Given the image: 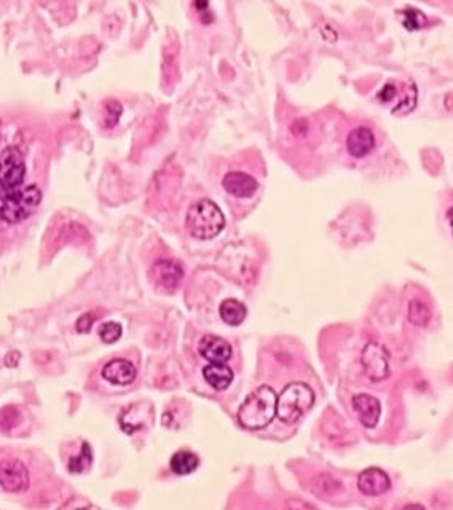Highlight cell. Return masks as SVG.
Segmentation results:
<instances>
[{
  "instance_id": "6da1fadb",
  "label": "cell",
  "mask_w": 453,
  "mask_h": 510,
  "mask_svg": "<svg viewBox=\"0 0 453 510\" xmlns=\"http://www.w3.org/2000/svg\"><path fill=\"white\" fill-rule=\"evenodd\" d=\"M276 392L267 384L259 386L246 397L238 410L240 424L249 431H259L276 417Z\"/></svg>"
},
{
  "instance_id": "7a4b0ae2",
  "label": "cell",
  "mask_w": 453,
  "mask_h": 510,
  "mask_svg": "<svg viewBox=\"0 0 453 510\" xmlns=\"http://www.w3.org/2000/svg\"><path fill=\"white\" fill-rule=\"evenodd\" d=\"M187 230L197 240H213L225 227V217L211 200H200L187 213Z\"/></svg>"
},
{
  "instance_id": "3957f363",
  "label": "cell",
  "mask_w": 453,
  "mask_h": 510,
  "mask_svg": "<svg viewBox=\"0 0 453 510\" xmlns=\"http://www.w3.org/2000/svg\"><path fill=\"white\" fill-rule=\"evenodd\" d=\"M315 404V392L307 383H289L276 397V417L284 424H294Z\"/></svg>"
},
{
  "instance_id": "277c9868",
  "label": "cell",
  "mask_w": 453,
  "mask_h": 510,
  "mask_svg": "<svg viewBox=\"0 0 453 510\" xmlns=\"http://www.w3.org/2000/svg\"><path fill=\"white\" fill-rule=\"evenodd\" d=\"M40 201H42L40 188L37 185H28L0 201V215L5 222L19 223L36 213Z\"/></svg>"
},
{
  "instance_id": "5b68a950",
  "label": "cell",
  "mask_w": 453,
  "mask_h": 510,
  "mask_svg": "<svg viewBox=\"0 0 453 510\" xmlns=\"http://www.w3.org/2000/svg\"><path fill=\"white\" fill-rule=\"evenodd\" d=\"M26 175L24 156L18 147H6L0 153V201L21 190Z\"/></svg>"
},
{
  "instance_id": "8992f818",
  "label": "cell",
  "mask_w": 453,
  "mask_h": 510,
  "mask_svg": "<svg viewBox=\"0 0 453 510\" xmlns=\"http://www.w3.org/2000/svg\"><path fill=\"white\" fill-rule=\"evenodd\" d=\"M361 364L372 382H383L385 378L390 377V355L380 343L369 342L364 346Z\"/></svg>"
},
{
  "instance_id": "52a82bcc",
  "label": "cell",
  "mask_w": 453,
  "mask_h": 510,
  "mask_svg": "<svg viewBox=\"0 0 453 510\" xmlns=\"http://www.w3.org/2000/svg\"><path fill=\"white\" fill-rule=\"evenodd\" d=\"M0 488L6 493H21L29 488V471L19 459L0 461Z\"/></svg>"
},
{
  "instance_id": "ba28073f",
  "label": "cell",
  "mask_w": 453,
  "mask_h": 510,
  "mask_svg": "<svg viewBox=\"0 0 453 510\" xmlns=\"http://www.w3.org/2000/svg\"><path fill=\"white\" fill-rule=\"evenodd\" d=\"M198 352L209 364H227L232 359L233 350L227 340L215 335H205L198 343Z\"/></svg>"
},
{
  "instance_id": "9c48e42d",
  "label": "cell",
  "mask_w": 453,
  "mask_h": 510,
  "mask_svg": "<svg viewBox=\"0 0 453 510\" xmlns=\"http://www.w3.org/2000/svg\"><path fill=\"white\" fill-rule=\"evenodd\" d=\"M357 488L366 496H380L391 488L388 474L378 467H369L362 471L357 477Z\"/></svg>"
},
{
  "instance_id": "30bf717a",
  "label": "cell",
  "mask_w": 453,
  "mask_h": 510,
  "mask_svg": "<svg viewBox=\"0 0 453 510\" xmlns=\"http://www.w3.org/2000/svg\"><path fill=\"white\" fill-rule=\"evenodd\" d=\"M353 408L364 427H375L380 421L382 405L380 400L369 394H357L353 397Z\"/></svg>"
},
{
  "instance_id": "8fae6325",
  "label": "cell",
  "mask_w": 453,
  "mask_h": 510,
  "mask_svg": "<svg viewBox=\"0 0 453 510\" xmlns=\"http://www.w3.org/2000/svg\"><path fill=\"white\" fill-rule=\"evenodd\" d=\"M103 378L111 384L128 386L136 379V367L126 359L109 360L103 367Z\"/></svg>"
},
{
  "instance_id": "7c38bea8",
  "label": "cell",
  "mask_w": 453,
  "mask_h": 510,
  "mask_svg": "<svg viewBox=\"0 0 453 510\" xmlns=\"http://www.w3.org/2000/svg\"><path fill=\"white\" fill-rule=\"evenodd\" d=\"M152 268L153 281L165 290H174L184 276V270L174 260H158Z\"/></svg>"
},
{
  "instance_id": "4fadbf2b",
  "label": "cell",
  "mask_w": 453,
  "mask_h": 510,
  "mask_svg": "<svg viewBox=\"0 0 453 510\" xmlns=\"http://www.w3.org/2000/svg\"><path fill=\"white\" fill-rule=\"evenodd\" d=\"M222 185L235 198H251V196L255 195L257 188H259L253 175L241 171L228 173L224 180H222Z\"/></svg>"
},
{
  "instance_id": "5bb4252c",
  "label": "cell",
  "mask_w": 453,
  "mask_h": 510,
  "mask_svg": "<svg viewBox=\"0 0 453 510\" xmlns=\"http://www.w3.org/2000/svg\"><path fill=\"white\" fill-rule=\"evenodd\" d=\"M375 147V136L369 128H356L348 134L347 148L348 153L355 158H364Z\"/></svg>"
},
{
  "instance_id": "9a60e30c",
  "label": "cell",
  "mask_w": 453,
  "mask_h": 510,
  "mask_svg": "<svg viewBox=\"0 0 453 510\" xmlns=\"http://www.w3.org/2000/svg\"><path fill=\"white\" fill-rule=\"evenodd\" d=\"M206 383L215 391H225L232 384L235 373L227 364H209L203 369Z\"/></svg>"
},
{
  "instance_id": "2e32d148",
  "label": "cell",
  "mask_w": 453,
  "mask_h": 510,
  "mask_svg": "<svg viewBox=\"0 0 453 510\" xmlns=\"http://www.w3.org/2000/svg\"><path fill=\"white\" fill-rule=\"evenodd\" d=\"M219 315L225 324L236 327V325H241L245 322L248 310L246 306L240 300H236V298H227V300L222 302L219 306Z\"/></svg>"
},
{
  "instance_id": "e0dca14e",
  "label": "cell",
  "mask_w": 453,
  "mask_h": 510,
  "mask_svg": "<svg viewBox=\"0 0 453 510\" xmlns=\"http://www.w3.org/2000/svg\"><path fill=\"white\" fill-rule=\"evenodd\" d=\"M198 466H200V458L193 452H188V450H180L178 453H174L170 461V467L175 475L192 474L197 471Z\"/></svg>"
},
{
  "instance_id": "ac0fdd59",
  "label": "cell",
  "mask_w": 453,
  "mask_h": 510,
  "mask_svg": "<svg viewBox=\"0 0 453 510\" xmlns=\"http://www.w3.org/2000/svg\"><path fill=\"white\" fill-rule=\"evenodd\" d=\"M399 18H401V23L409 31H418L426 24V16L423 15V11L414 6H407L399 11Z\"/></svg>"
},
{
  "instance_id": "d6986e66",
  "label": "cell",
  "mask_w": 453,
  "mask_h": 510,
  "mask_svg": "<svg viewBox=\"0 0 453 510\" xmlns=\"http://www.w3.org/2000/svg\"><path fill=\"white\" fill-rule=\"evenodd\" d=\"M409 321L418 327H424L431 321V310L420 300H414L409 305Z\"/></svg>"
},
{
  "instance_id": "ffe728a7",
  "label": "cell",
  "mask_w": 453,
  "mask_h": 510,
  "mask_svg": "<svg viewBox=\"0 0 453 510\" xmlns=\"http://www.w3.org/2000/svg\"><path fill=\"white\" fill-rule=\"evenodd\" d=\"M91 448L88 447V444H83L82 447V453L78 454V457H72L69 459V464H67V467H69V471L72 474H80V472H83L86 467H90L91 466Z\"/></svg>"
},
{
  "instance_id": "44dd1931",
  "label": "cell",
  "mask_w": 453,
  "mask_h": 510,
  "mask_svg": "<svg viewBox=\"0 0 453 510\" xmlns=\"http://www.w3.org/2000/svg\"><path fill=\"white\" fill-rule=\"evenodd\" d=\"M121 333H123V327H121V324L113 322V321L103 324V327L99 329V337L106 345H112L115 342H118Z\"/></svg>"
},
{
  "instance_id": "7402d4cb",
  "label": "cell",
  "mask_w": 453,
  "mask_h": 510,
  "mask_svg": "<svg viewBox=\"0 0 453 510\" xmlns=\"http://www.w3.org/2000/svg\"><path fill=\"white\" fill-rule=\"evenodd\" d=\"M106 111H107L106 125L107 126H113L115 123H117L118 118H120V115H121L120 102L118 101H107L106 102Z\"/></svg>"
},
{
  "instance_id": "603a6c76",
  "label": "cell",
  "mask_w": 453,
  "mask_h": 510,
  "mask_svg": "<svg viewBox=\"0 0 453 510\" xmlns=\"http://www.w3.org/2000/svg\"><path fill=\"white\" fill-rule=\"evenodd\" d=\"M396 93H397L396 85H393V83H391V81H390V83L385 85V86L382 88V90H380V93H378V99L383 101V102H390L391 99H395Z\"/></svg>"
},
{
  "instance_id": "cb8c5ba5",
  "label": "cell",
  "mask_w": 453,
  "mask_h": 510,
  "mask_svg": "<svg viewBox=\"0 0 453 510\" xmlns=\"http://www.w3.org/2000/svg\"><path fill=\"white\" fill-rule=\"evenodd\" d=\"M93 322H94V316L90 315V312H86V315H83V316L80 317L78 321H77V330H78L80 333L90 332Z\"/></svg>"
}]
</instances>
